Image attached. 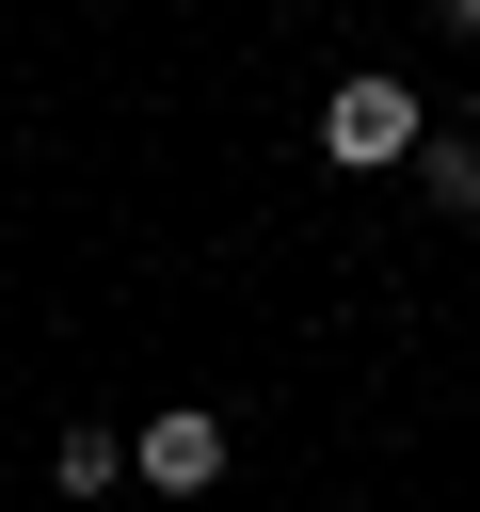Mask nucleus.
Wrapping results in <instances>:
<instances>
[{
	"mask_svg": "<svg viewBox=\"0 0 480 512\" xmlns=\"http://www.w3.org/2000/svg\"><path fill=\"white\" fill-rule=\"evenodd\" d=\"M416 128H432V112H416V80H400V64H352V80L320 96V160H336V176H400V160H416Z\"/></svg>",
	"mask_w": 480,
	"mask_h": 512,
	"instance_id": "f257e3e1",
	"label": "nucleus"
},
{
	"mask_svg": "<svg viewBox=\"0 0 480 512\" xmlns=\"http://www.w3.org/2000/svg\"><path fill=\"white\" fill-rule=\"evenodd\" d=\"M48 480H64V496H112V480H128V432H64Z\"/></svg>",
	"mask_w": 480,
	"mask_h": 512,
	"instance_id": "20e7f679",
	"label": "nucleus"
},
{
	"mask_svg": "<svg viewBox=\"0 0 480 512\" xmlns=\"http://www.w3.org/2000/svg\"><path fill=\"white\" fill-rule=\"evenodd\" d=\"M464 128H480V96H464Z\"/></svg>",
	"mask_w": 480,
	"mask_h": 512,
	"instance_id": "423d86ee",
	"label": "nucleus"
},
{
	"mask_svg": "<svg viewBox=\"0 0 480 512\" xmlns=\"http://www.w3.org/2000/svg\"><path fill=\"white\" fill-rule=\"evenodd\" d=\"M400 176H416L448 224H480V128H416V160H400Z\"/></svg>",
	"mask_w": 480,
	"mask_h": 512,
	"instance_id": "7ed1b4c3",
	"label": "nucleus"
},
{
	"mask_svg": "<svg viewBox=\"0 0 480 512\" xmlns=\"http://www.w3.org/2000/svg\"><path fill=\"white\" fill-rule=\"evenodd\" d=\"M432 16H448V32H464V48H480V0H432Z\"/></svg>",
	"mask_w": 480,
	"mask_h": 512,
	"instance_id": "39448f33",
	"label": "nucleus"
},
{
	"mask_svg": "<svg viewBox=\"0 0 480 512\" xmlns=\"http://www.w3.org/2000/svg\"><path fill=\"white\" fill-rule=\"evenodd\" d=\"M128 480H160V496H208V480H224V416H208V400H160V416L128 432Z\"/></svg>",
	"mask_w": 480,
	"mask_h": 512,
	"instance_id": "f03ea898",
	"label": "nucleus"
}]
</instances>
